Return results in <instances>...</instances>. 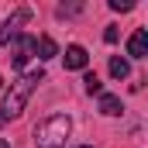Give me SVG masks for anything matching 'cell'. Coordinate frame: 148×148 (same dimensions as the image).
<instances>
[{
	"mask_svg": "<svg viewBox=\"0 0 148 148\" xmlns=\"http://www.w3.org/2000/svg\"><path fill=\"white\" fill-rule=\"evenodd\" d=\"M83 83H86V93H97V97L103 93V83L97 79V73H86V76H83Z\"/></svg>",
	"mask_w": 148,
	"mask_h": 148,
	"instance_id": "obj_10",
	"label": "cell"
},
{
	"mask_svg": "<svg viewBox=\"0 0 148 148\" xmlns=\"http://www.w3.org/2000/svg\"><path fill=\"white\" fill-rule=\"evenodd\" d=\"M83 148H90V145H83Z\"/></svg>",
	"mask_w": 148,
	"mask_h": 148,
	"instance_id": "obj_15",
	"label": "cell"
},
{
	"mask_svg": "<svg viewBox=\"0 0 148 148\" xmlns=\"http://www.w3.org/2000/svg\"><path fill=\"white\" fill-rule=\"evenodd\" d=\"M35 52H38V59H55L59 55V45L48 35H41V38H35Z\"/></svg>",
	"mask_w": 148,
	"mask_h": 148,
	"instance_id": "obj_8",
	"label": "cell"
},
{
	"mask_svg": "<svg viewBox=\"0 0 148 148\" xmlns=\"http://www.w3.org/2000/svg\"><path fill=\"white\" fill-rule=\"evenodd\" d=\"M69 131H73V121L66 114H52L48 121H41L35 127V145L38 148H66Z\"/></svg>",
	"mask_w": 148,
	"mask_h": 148,
	"instance_id": "obj_2",
	"label": "cell"
},
{
	"mask_svg": "<svg viewBox=\"0 0 148 148\" xmlns=\"http://www.w3.org/2000/svg\"><path fill=\"white\" fill-rule=\"evenodd\" d=\"M62 59H66V69H86V62H90V52H86L83 45H69Z\"/></svg>",
	"mask_w": 148,
	"mask_h": 148,
	"instance_id": "obj_6",
	"label": "cell"
},
{
	"mask_svg": "<svg viewBox=\"0 0 148 148\" xmlns=\"http://www.w3.org/2000/svg\"><path fill=\"white\" fill-rule=\"evenodd\" d=\"M127 55H131V59H145L148 55V31L145 28H138L134 35L127 38Z\"/></svg>",
	"mask_w": 148,
	"mask_h": 148,
	"instance_id": "obj_5",
	"label": "cell"
},
{
	"mask_svg": "<svg viewBox=\"0 0 148 148\" xmlns=\"http://www.w3.org/2000/svg\"><path fill=\"white\" fill-rule=\"evenodd\" d=\"M134 3L131 0H110V10H131Z\"/></svg>",
	"mask_w": 148,
	"mask_h": 148,
	"instance_id": "obj_11",
	"label": "cell"
},
{
	"mask_svg": "<svg viewBox=\"0 0 148 148\" xmlns=\"http://www.w3.org/2000/svg\"><path fill=\"white\" fill-rule=\"evenodd\" d=\"M103 41L114 45V41H117V28H107V31H103Z\"/></svg>",
	"mask_w": 148,
	"mask_h": 148,
	"instance_id": "obj_12",
	"label": "cell"
},
{
	"mask_svg": "<svg viewBox=\"0 0 148 148\" xmlns=\"http://www.w3.org/2000/svg\"><path fill=\"white\" fill-rule=\"evenodd\" d=\"M41 79H45V69H35V73L21 76L17 83H10V90H7V97H3V107H0V124L24 114V107H28V100H31V93H35V86Z\"/></svg>",
	"mask_w": 148,
	"mask_h": 148,
	"instance_id": "obj_1",
	"label": "cell"
},
{
	"mask_svg": "<svg viewBox=\"0 0 148 148\" xmlns=\"http://www.w3.org/2000/svg\"><path fill=\"white\" fill-rule=\"evenodd\" d=\"M121 110H124V103H121V97H117V93H100V114L117 117Z\"/></svg>",
	"mask_w": 148,
	"mask_h": 148,
	"instance_id": "obj_7",
	"label": "cell"
},
{
	"mask_svg": "<svg viewBox=\"0 0 148 148\" xmlns=\"http://www.w3.org/2000/svg\"><path fill=\"white\" fill-rule=\"evenodd\" d=\"M14 41H17V45H14V52H10V55H14L10 66H14V69H24V66L31 62V55H35V38L31 35H17Z\"/></svg>",
	"mask_w": 148,
	"mask_h": 148,
	"instance_id": "obj_3",
	"label": "cell"
},
{
	"mask_svg": "<svg viewBox=\"0 0 148 148\" xmlns=\"http://www.w3.org/2000/svg\"><path fill=\"white\" fill-rule=\"evenodd\" d=\"M28 21H31V10H28V7L14 10V14L0 24V45H3V41H10V38H17V28H21V24H28Z\"/></svg>",
	"mask_w": 148,
	"mask_h": 148,
	"instance_id": "obj_4",
	"label": "cell"
},
{
	"mask_svg": "<svg viewBox=\"0 0 148 148\" xmlns=\"http://www.w3.org/2000/svg\"><path fill=\"white\" fill-rule=\"evenodd\" d=\"M0 86H3V79H0Z\"/></svg>",
	"mask_w": 148,
	"mask_h": 148,
	"instance_id": "obj_14",
	"label": "cell"
},
{
	"mask_svg": "<svg viewBox=\"0 0 148 148\" xmlns=\"http://www.w3.org/2000/svg\"><path fill=\"white\" fill-rule=\"evenodd\" d=\"M110 76H114V79H127V76H131V66H127V59L114 55V59H110Z\"/></svg>",
	"mask_w": 148,
	"mask_h": 148,
	"instance_id": "obj_9",
	"label": "cell"
},
{
	"mask_svg": "<svg viewBox=\"0 0 148 148\" xmlns=\"http://www.w3.org/2000/svg\"><path fill=\"white\" fill-rule=\"evenodd\" d=\"M0 148H10V145H7V141H0Z\"/></svg>",
	"mask_w": 148,
	"mask_h": 148,
	"instance_id": "obj_13",
	"label": "cell"
}]
</instances>
